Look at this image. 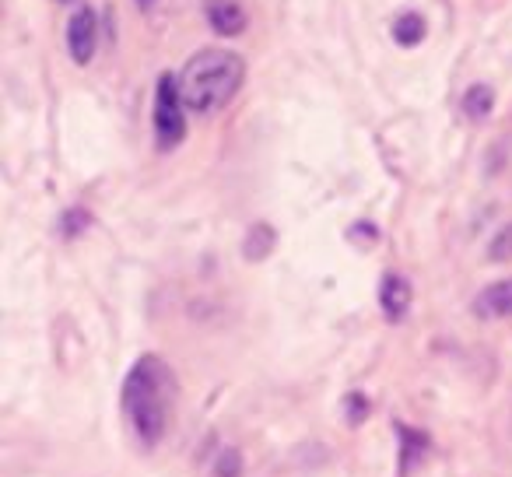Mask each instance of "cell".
Masks as SVG:
<instances>
[{
  "label": "cell",
  "mask_w": 512,
  "mask_h": 477,
  "mask_svg": "<svg viewBox=\"0 0 512 477\" xmlns=\"http://www.w3.org/2000/svg\"><path fill=\"white\" fill-rule=\"evenodd\" d=\"M365 414H369V400L358 397V393H351V397H348V421H351V425H358Z\"/></svg>",
  "instance_id": "cell-14"
},
{
  "label": "cell",
  "mask_w": 512,
  "mask_h": 477,
  "mask_svg": "<svg viewBox=\"0 0 512 477\" xmlns=\"http://www.w3.org/2000/svg\"><path fill=\"white\" fill-rule=\"evenodd\" d=\"M88 228V211H81V207H71V211L64 214V221H60V232L67 235V239H74L78 232H85Z\"/></svg>",
  "instance_id": "cell-13"
},
{
  "label": "cell",
  "mask_w": 512,
  "mask_h": 477,
  "mask_svg": "<svg viewBox=\"0 0 512 477\" xmlns=\"http://www.w3.org/2000/svg\"><path fill=\"white\" fill-rule=\"evenodd\" d=\"M95 46H99V22H95V11L92 8L74 11L71 22H67V50H71V60L78 67L92 64Z\"/></svg>",
  "instance_id": "cell-4"
},
{
  "label": "cell",
  "mask_w": 512,
  "mask_h": 477,
  "mask_svg": "<svg viewBox=\"0 0 512 477\" xmlns=\"http://www.w3.org/2000/svg\"><path fill=\"white\" fill-rule=\"evenodd\" d=\"M474 313L484 316V320H505V316H512V278L495 281V285L484 288L474 302Z\"/></svg>",
  "instance_id": "cell-7"
},
{
  "label": "cell",
  "mask_w": 512,
  "mask_h": 477,
  "mask_svg": "<svg viewBox=\"0 0 512 477\" xmlns=\"http://www.w3.org/2000/svg\"><path fill=\"white\" fill-rule=\"evenodd\" d=\"M491 106H495V92H491L488 85H470L467 95H463V113H467L470 120H488Z\"/></svg>",
  "instance_id": "cell-8"
},
{
  "label": "cell",
  "mask_w": 512,
  "mask_h": 477,
  "mask_svg": "<svg viewBox=\"0 0 512 477\" xmlns=\"http://www.w3.org/2000/svg\"><path fill=\"white\" fill-rule=\"evenodd\" d=\"M428 25L421 15H414V11H407V15H400L397 22H393V39H397L400 46H418L421 39H425Z\"/></svg>",
  "instance_id": "cell-9"
},
{
  "label": "cell",
  "mask_w": 512,
  "mask_h": 477,
  "mask_svg": "<svg viewBox=\"0 0 512 477\" xmlns=\"http://www.w3.org/2000/svg\"><path fill=\"white\" fill-rule=\"evenodd\" d=\"M488 260H495V264L512 260V221L495 232V239H491V246H488Z\"/></svg>",
  "instance_id": "cell-11"
},
{
  "label": "cell",
  "mask_w": 512,
  "mask_h": 477,
  "mask_svg": "<svg viewBox=\"0 0 512 477\" xmlns=\"http://www.w3.org/2000/svg\"><path fill=\"white\" fill-rule=\"evenodd\" d=\"M274 250V228L271 225H253L246 235V260H264Z\"/></svg>",
  "instance_id": "cell-10"
},
{
  "label": "cell",
  "mask_w": 512,
  "mask_h": 477,
  "mask_svg": "<svg viewBox=\"0 0 512 477\" xmlns=\"http://www.w3.org/2000/svg\"><path fill=\"white\" fill-rule=\"evenodd\" d=\"M246 78V64L239 53L232 50H200L197 57L186 60L183 74H179V88H183L186 109L197 116H211L225 109L235 99Z\"/></svg>",
  "instance_id": "cell-2"
},
{
  "label": "cell",
  "mask_w": 512,
  "mask_h": 477,
  "mask_svg": "<svg viewBox=\"0 0 512 477\" xmlns=\"http://www.w3.org/2000/svg\"><path fill=\"white\" fill-rule=\"evenodd\" d=\"M172 386V369L158 355H144L123 383V414L144 446H158L169 428Z\"/></svg>",
  "instance_id": "cell-1"
},
{
  "label": "cell",
  "mask_w": 512,
  "mask_h": 477,
  "mask_svg": "<svg viewBox=\"0 0 512 477\" xmlns=\"http://www.w3.org/2000/svg\"><path fill=\"white\" fill-rule=\"evenodd\" d=\"M242 474V456L235 449H221L218 463H214V477H239Z\"/></svg>",
  "instance_id": "cell-12"
},
{
  "label": "cell",
  "mask_w": 512,
  "mask_h": 477,
  "mask_svg": "<svg viewBox=\"0 0 512 477\" xmlns=\"http://www.w3.org/2000/svg\"><path fill=\"white\" fill-rule=\"evenodd\" d=\"M155 144L158 151H172L183 144L186 137V99L183 88H179V74H158L155 85Z\"/></svg>",
  "instance_id": "cell-3"
},
{
  "label": "cell",
  "mask_w": 512,
  "mask_h": 477,
  "mask_svg": "<svg viewBox=\"0 0 512 477\" xmlns=\"http://www.w3.org/2000/svg\"><path fill=\"white\" fill-rule=\"evenodd\" d=\"M204 18H207V25H211V32H218V36H225V39L242 36L249 25V15L235 0H204Z\"/></svg>",
  "instance_id": "cell-5"
},
{
  "label": "cell",
  "mask_w": 512,
  "mask_h": 477,
  "mask_svg": "<svg viewBox=\"0 0 512 477\" xmlns=\"http://www.w3.org/2000/svg\"><path fill=\"white\" fill-rule=\"evenodd\" d=\"M137 4H141V8H151V4H158V0H137Z\"/></svg>",
  "instance_id": "cell-15"
},
{
  "label": "cell",
  "mask_w": 512,
  "mask_h": 477,
  "mask_svg": "<svg viewBox=\"0 0 512 477\" xmlns=\"http://www.w3.org/2000/svg\"><path fill=\"white\" fill-rule=\"evenodd\" d=\"M379 309L390 323H404L411 313V285L404 274H386L379 285Z\"/></svg>",
  "instance_id": "cell-6"
}]
</instances>
